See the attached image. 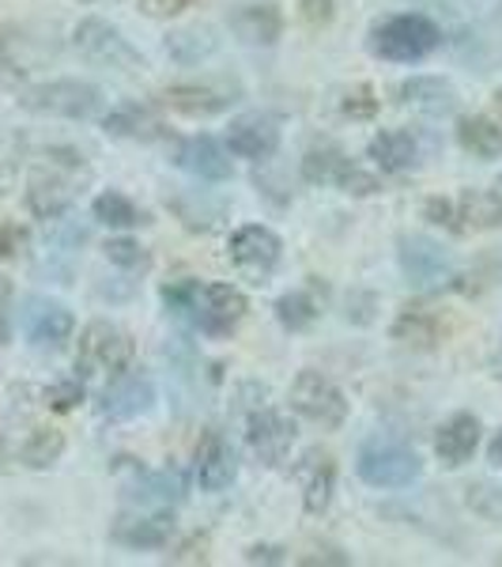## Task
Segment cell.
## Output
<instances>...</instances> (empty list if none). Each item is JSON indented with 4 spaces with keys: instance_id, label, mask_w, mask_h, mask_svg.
Wrapping results in <instances>:
<instances>
[{
    "instance_id": "cell-1",
    "label": "cell",
    "mask_w": 502,
    "mask_h": 567,
    "mask_svg": "<svg viewBox=\"0 0 502 567\" xmlns=\"http://www.w3.org/2000/svg\"><path fill=\"white\" fill-rule=\"evenodd\" d=\"M163 299H167L178 315L194 318V322L212 337H227L245 318V296L239 288H231V284L178 280L163 288Z\"/></svg>"
},
{
    "instance_id": "cell-2",
    "label": "cell",
    "mask_w": 502,
    "mask_h": 567,
    "mask_svg": "<svg viewBox=\"0 0 502 567\" xmlns=\"http://www.w3.org/2000/svg\"><path fill=\"white\" fill-rule=\"evenodd\" d=\"M84 178H87V167L76 152L42 155V163L31 171V182H27V208H31V216H39V219L65 216Z\"/></svg>"
},
{
    "instance_id": "cell-3",
    "label": "cell",
    "mask_w": 502,
    "mask_h": 567,
    "mask_svg": "<svg viewBox=\"0 0 502 567\" xmlns=\"http://www.w3.org/2000/svg\"><path fill=\"white\" fill-rule=\"evenodd\" d=\"M367 45L374 58L408 65V61H423L427 53H435L438 45H442V31H438L435 20H427V16H419V12L389 16L386 23H378L370 31Z\"/></svg>"
},
{
    "instance_id": "cell-4",
    "label": "cell",
    "mask_w": 502,
    "mask_h": 567,
    "mask_svg": "<svg viewBox=\"0 0 502 567\" xmlns=\"http://www.w3.org/2000/svg\"><path fill=\"white\" fill-rule=\"evenodd\" d=\"M23 110L45 117H69V122H84L103 110V91L84 80H50V84L27 87L20 99Z\"/></svg>"
},
{
    "instance_id": "cell-5",
    "label": "cell",
    "mask_w": 502,
    "mask_h": 567,
    "mask_svg": "<svg viewBox=\"0 0 502 567\" xmlns=\"http://www.w3.org/2000/svg\"><path fill=\"white\" fill-rule=\"evenodd\" d=\"M355 470H359V477L367 481L370 488H405V484H412L419 473H423V462H419L416 451H408L405 443L370 439V443H363Z\"/></svg>"
},
{
    "instance_id": "cell-6",
    "label": "cell",
    "mask_w": 502,
    "mask_h": 567,
    "mask_svg": "<svg viewBox=\"0 0 502 567\" xmlns=\"http://www.w3.org/2000/svg\"><path fill=\"white\" fill-rule=\"evenodd\" d=\"M133 360H136V344L125 329H117L109 322H91L84 329V337H80L76 363L84 371H98V374L117 379V374H125L133 368Z\"/></svg>"
},
{
    "instance_id": "cell-7",
    "label": "cell",
    "mask_w": 502,
    "mask_h": 567,
    "mask_svg": "<svg viewBox=\"0 0 502 567\" xmlns=\"http://www.w3.org/2000/svg\"><path fill=\"white\" fill-rule=\"evenodd\" d=\"M291 409L299 416H306L317 427H341L348 420V401H344L341 386L333 379H325L322 371H303L291 382Z\"/></svg>"
},
{
    "instance_id": "cell-8",
    "label": "cell",
    "mask_w": 502,
    "mask_h": 567,
    "mask_svg": "<svg viewBox=\"0 0 502 567\" xmlns=\"http://www.w3.org/2000/svg\"><path fill=\"white\" fill-rule=\"evenodd\" d=\"M72 42H76V50L84 53L87 61H95V65H106V69H122V72H136L144 69V58L140 50L125 39L117 27H109L106 20H84L76 23V31H72Z\"/></svg>"
},
{
    "instance_id": "cell-9",
    "label": "cell",
    "mask_w": 502,
    "mask_h": 567,
    "mask_svg": "<svg viewBox=\"0 0 502 567\" xmlns=\"http://www.w3.org/2000/svg\"><path fill=\"white\" fill-rule=\"evenodd\" d=\"M280 239L261 224H245L231 235V261L245 280L264 284L280 265Z\"/></svg>"
},
{
    "instance_id": "cell-10",
    "label": "cell",
    "mask_w": 502,
    "mask_h": 567,
    "mask_svg": "<svg viewBox=\"0 0 502 567\" xmlns=\"http://www.w3.org/2000/svg\"><path fill=\"white\" fill-rule=\"evenodd\" d=\"M400 269H405V277L412 280L416 288H442V284L450 280L453 265H450V254L438 243L423 239V235H405V239H400Z\"/></svg>"
},
{
    "instance_id": "cell-11",
    "label": "cell",
    "mask_w": 502,
    "mask_h": 567,
    "mask_svg": "<svg viewBox=\"0 0 502 567\" xmlns=\"http://www.w3.org/2000/svg\"><path fill=\"white\" fill-rule=\"evenodd\" d=\"M72 310L57 299H27L23 307V333L34 349H61L72 337Z\"/></svg>"
},
{
    "instance_id": "cell-12",
    "label": "cell",
    "mask_w": 502,
    "mask_h": 567,
    "mask_svg": "<svg viewBox=\"0 0 502 567\" xmlns=\"http://www.w3.org/2000/svg\"><path fill=\"white\" fill-rule=\"evenodd\" d=\"M291 443H295V424H291V416L276 413V409H261V413L250 416V446L261 465H269V470L284 465L291 454Z\"/></svg>"
},
{
    "instance_id": "cell-13",
    "label": "cell",
    "mask_w": 502,
    "mask_h": 567,
    "mask_svg": "<svg viewBox=\"0 0 502 567\" xmlns=\"http://www.w3.org/2000/svg\"><path fill=\"white\" fill-rule=\"evenodd\" d=\"M234 473H239V458L234 446L227 443L219 432H205L197 443V481L205 492H223L231 488Z\"/></svg>"
},
{
    "instance_id": "cell-14",
    "label": "cell",
    "mask_w": 502,
    "mask_h": 567,
    "mask_svg": "<svg viewBox=\"0 0 502 567\" xmlns=\"http://www.w3.org/2000/svg\"><path fill=\"white\" fill-rule=\"evenodd\" d=\"M295 481L303 488V507L310 515H322L333 499V484H336V465H333V454L325 451H306L303 458L295 462Z\"/></svg>"
},
{
    "instance_id": "cell-15",
    "label": "cell",
    "mask_w": 502,
    "mask_h": 567,
    "mask_svg": "<svg viewBox=\"0 0 502 567\" xmlns=\"http://www.w3.org/2000/svg\"><path fill=\"white\" fill-rule=\"evenodd\" d=\"M227 144L242 159H269L280 148V125L269 114H242L227 130Z\"/></svg>"
},
{
    "instance_id": "cell-16",
    "label": "cell",
    "mask_w": 502,
    "mask_h": 567,
    "mask_svg": "<svg viewBox=\"0 0 502 567\" xmlns=\"http://www.w3.org/2000/svg\"><path fill=\"white\" fill-rule=\"evenodd\" d=\"M151 401H155V386H151V379L148 374H117L114 379V386L106 390V398H103V416L109 420H136V416H144L151 409Z\"/></svg>"
},
{
    "instance_id": "cell-17",
    "label": "cell",
    "mask_w": 502,
    "mask_h": 567,
    "mask_svg": "<svg viewBox=\"0 0 502 567\" xmlns=\"http://www.w3.org/2000/svg\"><path fill=\"white\" fill-rule=\"evenodd\" d=\"M477 446H480V420L472 413H453L435 435L438 458L450 465V470H458V465L469 462L472 454H477Z\"/></svg>"
},
{
    "instance_id": "cell-18",
    "label": "cell",
    "mask_w": 502,
    "mask_h": 567,
    "mask_svg": "<svg viewBox=\"0 0 502 567\" xmlns=\"http://www.w3.org/2000/svg\"><path fill=\"white\" fill-rule=\"evenodd\" d=\"M178 167L189 171V175L205 178V182H223L231 178V155H227L212 136H194L178 148Z\"/></svg>"
},
{
    "instance_id": "cell-19",
    "label": "cell",
    "mask_w": 502,
    "mask_h": 567,
    "mask_svg": "<svg viewBox=\"0 0 502 567\" xmlns=\"http://www.w3.org/2000/svg\"><path fill=\"white\" fill-rule=\"evenodd\" d=\"M231 31L250 45H272L284 31V16L276 4H242L231 12Z\"/></svg>"
},
{
    "instance_id": "cell-20",
    "label": "cell",
    "mask_w": 502,
    "mask_h": 567,
    "mask_svg": "<svg viewBox=\"0 0 502 567\" xmlns=\"http://www.w3.org/2000/svg\"><path fill=\"white\" fill-rule=\"evenodd\" d=\"M163 106L178 110V114H189V117H212V114H223L227 106L234 103L227 91H216V87H197V84H178V87H167L163 91Z\"/></svg>"
},
{
    "instance_id": "cell-21",
    "label": "cell",
    "mask_w": 502,
    "mask_h": 567,
    "mask_svg": "<svg viewBox=\"0 0 502 567\" xmlns=\"http://www.w3.org/2000/svg\"><path fill=\"white\" fill-rule=\"evenodd\" d=\"M370 159L378 163L381 171L389 175H405L419 163V148H416V136L408 130H386L370 141Z\"/></svg>"
},
{
    "instance_id": "cell-22",
    "label": "cell",
    "mask_w": 502,
    "mask_h": 567,
    "mask_svg": "<svg viewBox=\"0 0 502 567\" xmlns=\"http://www.w3.org/2000/svg\"><path fill=\"white\" fill-rule=\"evenodd\" d=\"M400 103L423 110V114H450L458 106V91L438 76H412L400 84Z\"/></svg>"
},
{
    "instance_id": "cell-23",
    "label": "cell",
    "mask_w": 502,
    "mask_h": 567,
    "mask_svg": "<svg viewBox=\"0 0 502 567\" xmlns=\"http://www.w3.org/2000/svg\"><path fill=\"white\" fill-rule=\"evenodd\" d=\"M170 529H175V523H170L167 515H136V518H117L109 537L129 548H163Z\"/></svg>"
},
{
    "instance_id": "cell-24",
    "label": "cell",
    "mask_w": 502,
    "mask_h": 567,
    "mask_svg": "<svg viewBox=\"0 0 502 567\" xmlns=\"http://www.w3.org/2000/svg\"><path fill=\"white\" fill-rule=\"evenodd\" d=\"M103 125H106V133L129 136V141H163V136H167V125H163L148 106H136V103L109 110Z\"/></svg>"
},
{
    "instance_id": "cell-25",
    "label": "cell",
    "mask_w": 502,
    "mask_h": 567,
    "mask_svg": "<svg viewBox=\"0 0 502 567\" xmlns=\"http://www.w3.org/2000/svg\"><path fill=\"white\" fill-rule=\"evenodd\" d=\"M458 219H464V224H458L461 231H483V227H499L502 224V178L495 182L491 189H477V194H464L458 200Z\"/></svg>"
},
{
    "instance_id": "cell-26",
    "label": "cell",
    "mask_w": 502,
    "mask_h": 567,
    "mask_svg": "<svg viewBox=\"0 0 502 567\" xmlns=\"http://www.w3.org/2000/svg\"><path fill=\"white\" fill-rule=\"evenodd\" d=\"M458 141L464 152L480 155V159H495V155H502V125L491 122V117H461Z\"/></svg>"
},
{
    "instance_id": "cell-27",
    "label": "cell",
    "mask_w": 502,
    "mask_h": 567,
    "mask_svg": "<svg viewBox=\"0 0 502 567\" xmlns=\"http://www.w3.org/2000/svg\"><path fill=\"white\" fill-rule=\"evenodd\" d=\"M394 337L412 349H435L438 341V318L427 307H405L394 322Z\"/></svg>"
},
{
    "instance_id": "cell-28",
    "label": "cell",
    "mask_w": 502,
    "mask_h": 567,
    "mask_svg": "<svg viewBox=\"0 0 502 567\" xmlns=\"http://www.w3.org/2000/svg\"><path fill=\"white\" fill-rule=\"evenodd\" d=\"M352 171H355V163L348 159V155L336 152V148H314L303 159L306 182H333V186H344Z\"/></svg>"
},
{
    "instance_id": "cell-29",
    "label": "cell",
    "mask_w": 502,
    "mask_h": 567,
    "mask_svg": "<svg viewBox=\"0 0 502 567\" xmlns=\"http://www.w3.org/2000/svg\"><path fill=\"white\" fill-rule=\"evenodd\" d=\"M61 451H65V435H61L57 427H31V435H27L20 446V458L31 465V470H45V465H53L61 458Z\"/></svg>"
},
{
    "instance_id": "cell-30",
    "label": "cell",
    "mask_w": 502,
    "mask_h": 567,
    "mask_svg": "<svg viewBox=\"0 0 502 567\" xmlns=\"http://www.w3.org/2000/svg\"><path fill=\"white\" fill-rule=\"evenodd\" d=\"M95 219L106 227H136V224H144V213L125 194L109 189V194L95 197Z\"/></svg>"
},
{
    "instance_id": "cell-31",
    "label": "cell",
    "mask_w": 502,
    "mask_h": 567,
    "mask_svg": "<svg viewBox=\"0 0 502 567\" xmlns=\"http://www.w3.org/2000/svg\"><path fill=\"white\" fill-rule=\"evenodd\" d=\"M167 50H170V58L181 61V65H194V61L208 58V53L216 50V39L208 31H200V27H189V31H175V34H170Z\"/></svg>"
},
{
    "instance_id": "cell-32",
    "label": "cell",
    "mask_w": 502,
    "mask_h": 567,
    "mask_svg": "<svg viewBox=\"0 0 502 567\" xmlns=\"http://www.w3.org/2000/svg\"><path fill=\"white\" fill-rule=\"evenodd\" d=\"M276 318L284 322L291 333H299V329H310L317 322V303L306 296V291H291L276 303Z\"/></svg>"
},
{
    "instance_id": "cell-33",
    "label": "cell",
    "mask_w": 502,
    "mask_h": 567,
    "mask_svg": "<svg viewBox=\"0 0 502 567\" xmlns=\"http://www.w3.org/2000/svg\"><path fill=\"white\" fill-rule=\"evenodd\" d=\"M103 250H106V258L114 265H122V269H148V261H151L148 254H144V246L133 239H109Z\"/></svg>"
},
{
    "instance_id": "cell-34",
    "label": "cell",
    "mask_w": 502,
    "mask_h": 567,
    "mask_svg": "<svg viewBox=\"0 0 502 567\" xmlns=\"http://www.w3.org/2000/svg\"><path fill=\"white\" fill-rule=\"evenodd\" d=\"M469 507L477 515L491 518V523H502V488H491V484H472L469 488Z\"/></svg>"
},
{
    "instance_id": "cell-35",
    "label": "cell",
    "mask_w": 502,
    "mask_h": 567,
    "mask_svg": "<svg viewBox=\"0 0 502 567\" xmlns=\"http://www.w3.org/2000/svg\"><path fill=\"white\" fill-rule=\"evenodd\" d=\"M333 0H299V16H303L306 27H314V31H322V27L333 23Z\"/></svg>"
},
{
    "instance_id": "cell-36",
    "label": "cell",
    "mask_w": 502,
    "mask_h": 567,
    "mask_svg": "<svg viewBox=\"0 0 502 567\" xmlns=\"http://www.w3.org/2000/svg\"><path fill=\"white\" fill-rule=\"evenodd\" d=\"M344 110H348L352 117H374V110H378V99H374V91L367 84H359L355 91L344 95Z\"/></svg>"
},
{
    "instance_id": "cell-37",
    "label": "cell",
    "mask_w": 502,
    "mask_h": 567,
    "mask_svg": "<svg viewBox=\"0 0 502 567\" xmlns=\"http://www.w3.org/2000/svg\"><path fill=\"white\" fill-rule=\"evenodd\" d=\"M80 401H84V386H80V382H57V386L50 390V405L57 409V413H69Z\"/></svg>"
},
{
    "instance_id": "cell-38",
    "label": "cell",
    "mask_w": 502,
    "mask_h": 567,
    "mask_svg": "<svg viewBox=\"0 0 502 567\" xmlns=\"http://www.w3.org/2000/svg\"><path fill=\"white\" fill-rule=\"evenodd\" d=\"M194 4L197 0H140V12L151 16V20H170V16H181Z\"/></svg>"
},
{
    "instance_id": "cell-39",
    "label": "cell",
    "mask_w": 502,
    "mask_h": 567,
    "mask_svg": "<svg viewBox=\"0 0 502 567\" xmlns=\"http://www.w3.org/2000/svg\"><path fill=\"white\" fill-rule=\"evenodd\" d=\"M170 560H175V564H208V537L205 534L189 537L178 553H170Z\"/></svg>"
},
{
    "instance_id": "cell-40",
    "label": "cell",
    "mask_w": 502,
    "mask_h": 567,
    "mask_svg": "<svg viewBox=\"0 0 502 567\" xmlns=\"http://www.w3.org/2000/svg\"><path fill=\"white\" fill-rule=\"evenodd\" d=\"M427 219H431V224H446V227H453V231H461L458 227V208L450 205V200H442V197H431L427 200Z\"/></svg>"
},
{
    "instance_id": "cell-41",
    "label": "cell",
    "mask_w": 502,
    "mask_h": 567,
    "mask_svg": "<svg viewBox=\"0 0 502 567\" xmlns=\"http://www.w3.org/2000/svg\"><path fill=\"white\" fill-rule=\"evenodd\" d=\"M23 243H27L23 227H15V224L0 227V258H15V254L23 250Z\"/></svg>"
},
{
    "instance_id": "cell-42",
    "label": "cell",
    "mask_w": 502,
    "mask_h": 567,
    "mask_svg": "<svg viewBox=\"0 0 502 567\" xmlns=\"http://www.w3.org/2000/svg\"><path fill=\"white\" fill-rule=\"evenodd\" d=\"M280 564L284 556H280V548H269V545H253L250 553H245V564Z\"/></svg>"
},
{
    "instance_id": "cell-43",
    "label": "cell",
    "mask_w": 502,
    "mask_h": 567,
    "mask_svg": "<svg viewBox=\"0 0 502 567\" xmlns=\"http://www.w3.org/2000/svg\"><path fill=\"white\" fill-rule=\"evenodd\" d=\"M488 458H491V465H499L502 470V432L491 439V446H488Z\"/></svg>"
},
{
    "instance_id": "cell-44",
    "label": "cell",
    "mask_w": 502,
    "mask_h": 567,
    "mask_svg": "<svg viewBox=\"0 0 502 567\" xmlns=\"http://www.w3.org/2000/svg\"><path fill=\"white\" fill-rule=\"evenodd\" d=\"M8 337V315H4V288H0V341Z\"/></svg>"
},
{
    "instance_id": "cell-45",
    "label": "cell",
    "mask_w": 502,
    "mask_h": 567,
    "mask_svg": "<svg viewBox=\"0 0 502 567\" xmlns=\"http://www.w3.org/2000/svg\"><path fill=\"white\" fill-rule=\"evenodd\" d=\"M491 103H495V114H499V122H502V91H495V99H491Z\"/></svg>"
},
{
    "instance_id": "cell-46",
    "label": "cell",
    "mask_w": 502,
    "mask_h": 567,
    "mask_svg": "<svg viewBox=\"0 0 502 567\" xmlns=\"http://www.w3.org/2000/svg\"><path fill=\"white\" fill-rule=\"evenodd\" d=\"M499 564H502V556H499Z\"/></svg>"
}]
</instances>
